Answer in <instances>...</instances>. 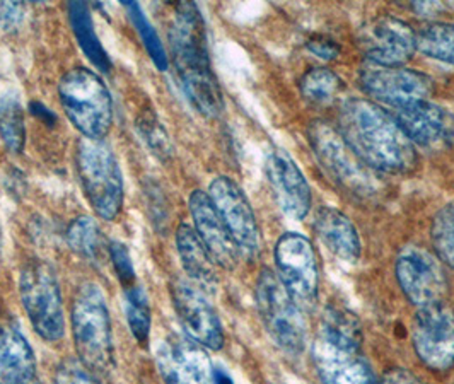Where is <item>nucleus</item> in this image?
Here are the masks:
<instances>
[{
    "mask_svg": "<svg viewBox=\"0 0 454 384\" xmlns=\"http://www.w3.org/2000/svg\"><path fill=\"white\" fill-rule=\"evenodd\" d=\"M308 50L321 60H335L340 55V46L328 36L317 35L308 42Z\"/></svg>",
    "mask_w": 454,
    "mask_h": 384,
    "instance_id": "36",
    "label": "nucleus"
},
{
    "mask_svg": "<svg viewBox=\"0 0 454 384\" xmlns=\"http://www.w3.org/2000/svg\"><path fill=\"white\" fill-rule=\"evenodd\" d=\"M265 169L280 210L293 221H302L311 210V188L294 159L284 151H273Z\"/></svg>",
    "mask_w": 454,
    "mask_h": 384,
    "instance_id": "18",
    "label": "nucleus"
},
{
    "mask_svg": "<svg viewBox=\"0 0 454 384\" xmlns=\"http://www.w3.org/2000/svg\"><path fill=\"white\" fill-rule=\"evenodd\" d=\"M214 384H232V381L227 378L224 372H215V380H214Z\"/></svg>",
    "mask_w": 454,
    "mask_h": 384,
    "instance_id": "38",
    "label": "nucleus"
},
{
    "mask_svg": "<svg viewBox=\"0 0 454 384\" xmlns=\"http://www.w3.org/2000/svg\"><path fill=\"white\" fill-rule=\"evenodd\" d=\"M308 138L323 169L339 183L343 190L357 197H372L378 192V181L343 140L340 132L325 121H313Z\"/></svg>",
    "mask_w": 454,
    "mask_h": 384,
    "instance_id": "9",
    "label": "nucleus"
},
{
    "mask_svg": "<svg viewBox=\"0 0 454 384\" xmlns=\"http://www.w3.org/2000/svg\"><path fill=\"white\" fill-rule=\"evenodd\" d=\"M339 132L356 156L372 171L407 173L417 164L413 142L393 114L374 101L350 99L339 114Z\"/></svg>",
    "mask_w": 454,
    "mask_h": 384,
    "instance_id": "1",
    "label": "nucleus"
},
{
    "mask_svg": "<svg viewBox=\"0 0 454 384\" xmlns=\"http://www.w3.org/2000/svg\"><path fill=\"white\" fill-rule=\"evenodd\" d=\"M315 231L330 253L345 263H356L361 258V236L354 223L333 207H321L315 219Z\"/></svg>",
    "mask_w": 454,
    "mask_h": 384,
    "instance_id": "22",
    "label": "nucleus"
},
{
    "mask_svg": "<svg viewBox=\"0 0 454 384\" xmlns=\"http://www.w3.org/2000/svg\"><path fill=\"white\" fill-rule=\"evenodd\" d=\"M137 130H138V136L142 137V140L145 142L147 149H151V153L156 158H160V161L171 158L173 144L156 114H140L137 118Z\"/></svg>",
    "mask_w": 454,
    "mask_h": 384,
    "instance_id": "32",
    "label": "nucleus"
},
{
    "mask_svg": "<svg viewBox=\"0 0 454 384\" xmlns=\"http://www.w3.org/2000/svg\"><path fill=\"white\" fill-rule=\"evenodd\" d=\"M67 243L77 256L91 263H98L103 256V249H105L103 232L98 226V223L88 216L77 217L68 226Z\"/></svg>",
    "mask_w": 454,
    "mask_h": 384,
    "instance_id": "25",
    "label": "nucleus"
},
{
    "mask_svg": "<svg viewBox=\"0 0 454 384\" xmlns=\"http://www.w3.org/2000/svg\"><path fill=\"white\" fill-rule=\"evenodd\" d=\"M125 291V315L132 335L140 345H145L151 335V306L149 297L140 286H130Z\"/></svg>",
    "mask_w": 454,
    "mask_h": 384,
    "instance_id": "29",
    "label": "nucleus"
},
{
    "mask_svg": "<svg viewBox=\"0 0 454 384\" xmlns=\"http://www.w3.org/2000/svg\"><path fill=\"white\" fill-rule=\"evenodd\" d=\"M0 137L5 147L20 154L26 142V125L24 110L20 98L7 92L0 98Z\"/></svg>",
    "mask_w": 454,
    "mask_h": 384,
    "instance_id": "27",
    "label": "nucleus"
},
{
    "mask_svg": "<svg viewBox=\"0 0 454 384\" xmlns=\"http://www.w3.org/2000/svg\"><path fill=\"white\" fill-rule=\"evenodd\" d=\"M171 301L186 335L197 340L205 349H223L224 332L221 319L200 287L190 280L178 278L171 284Z\"/></svg>",
    "mask_w": 454,
    "mask_h": 384,
    "instance_id": "17",
    "label": "nucleus"
},
{
    "mask_svg": "<svg viewBox=\"0 0 454 384\" xmlns=\"http://www.w3.org/2000/svg\"><path fill=\"white\" fill-rule=\"evenodd\" d=\"M381 384H426L419 376H415L413 372H410L409 369H403V367H395V369H389L385 378H383V383Z\"/></svg>",
    "mask_w": 454,
    "mask_h": 384,
    "instance_id": "37",
    "label": "nucleus"
},
{
    "mask_svg": "<svg viewBox=\"0 0 454 384\" xmlns=\"http://www.w3.org/2000/svg\"><path fill=\"white\" fill-rule=\"evenodd\" d=\"M299 88H301V94L309 103L328 105L339 96V92L343 88V82L333 70L326 67H315L308 70L302 75Z\"/></svg>",
    "mask_w": 454,
    "mask_h": 384,
    "instance_id": "28",
    "label": "nucleus"
},
{
    "mask_svg": "<svg viewBox=\"0 0 454 384\" xmlns=\"http://www.w3.org/2000/svg\"><path fill=\"white\" fill-rule=\"evenodd\" d=\"M361 86L367 96L395 108V112L427 101L432 92L431 79L419 70L372 64L361 70Z\"/></svg>",
    "mask_w": 454,
    "mask_h": 384,
    "instance_id": "13",
    "label": "nucleus"
},
{
    "mask_svg": "<svg viewBox=\"0 0 454 384\" xmlns=\"http://www.w3.org/2000/svg\"><path fill=\"white\" fill-rule=\"evenodd\" d=\"M395 120L407 134L413 145L441 147L451 137V118L441 106L429 99L396 110Z\"/></svg>",
    "mask_w": 454,
    "mask_h": 384,
    "instance_id": "20",
    "label": "nucleus"
},
{
    "mask_svg": "<svg viewBox=\"0 0 454 384\" xmlns=\"http://www.w3.org/2000/svg\"><path fill=\"white\" fill-rule=\"evenodd\" d=\"M26 384H42V383H38V381H36V380H35V381H31V383H26Z\"/></svg>",
    "mask_w": 454,
    "mask_h": 384,
    "instance_id": "39",
    "label": "nucleus"
},
{
    "mask_svg": "<svg viewBox=\"0 0 454 384\" xmlns=\"http://www.w3.org/2000/svg\"><path fill=\"white\" fill-rule=\"evenodd\" d=\"M68 20L72 24L74 35L86 53V57L91 60L101 72H110L112 62L106 53V50L101 45L92 23L91 11L88 4L84 2H70L68 4Z\"/></svg>",
    "mask_w": 454,
    "mask_h": 384,
    "instance_id": "24",
    "label": "nucleus"
},
{
    "mask_svg": "<svg viewBox=\"0 0 454 384\" xmlns=\"http://www.w3.org/2000/svg\"><path fill=\"white\" fill-rule=\"evenodd\" d=\"M20 294L35 332L46 341H59L66 333V315L55 270L43 260H31L21 270Z\"/></svg>",
    "mask_w": 454,
    "mask_h": 384,
    "instance_id": "8",
    "label": "nucleus"
},
{
    "mask_svg": "<svg viewBox=\"0 0 454 384\" xmlns=\"http://www.w3.org/2000/svg\"><path fill=\"white\" fill-rule=\"evenodd\" d=\"M176 247L182 260L183 269L197 287L207 293H212L217 287V271L215 262L208 249L205 248L202 239L195 229L182 224L176 231Z\"/></svg>",
    "mask_w": 454,
    "mask_h": 384,
    "instance_id": "23",
    "label": "nucleus"
},
{
    "mask_svg": "<svg viewBox=\"0 0 454 384\" xmlns=\"http://www.w3.org/2000/svg\"><path fill=\"white\" fill-rule=\"evenodd\" d=\"M26 7L21 2H0V27L4 31H14L24 21Z\"/></svg>",
    "mask_w": 454,
    "mask_h": 384,
    "instance_id": "35",
    "label": "nucleus"
},
{
    "mask_svg": "<svg viewBox=\"0 0 454 384\" xmlns=\"http://www.w3.org/2000/svg\"><path fill=\"white\" fill-rule=\"evenodd\" d=\"M59 98L70 123L88 140L101 142L114 125V101L103 79L90 68L68 70Z\"/></svg>",
    "mask_w": 454,
    "mask_h": 384,
    "instance_id": "5",
    "label": "nucleus"
},
{
    "mask_svg": "<svg viewBox=\"0 0 454 384\" xmlns=\"http://www.w3.org/2000/svg\"><path fill=\"white\" fill-rule=\"evenodd\" d=\"M188 207L193 219V229L212 255L215 265L232 270L238 265L241 253L208 193L195 190L188 199Z\"/></svg>",
    "mask_w": 454,
    "mask_h": 384,
    "instance_id": "19",
    "label": "nucleus"
},
{
    "mask_svg": "<svg viewBox=\"0 0 454 384\" xmlns=\"http://www.w3.org/2000/svg\"><path fill=\"white\" fill-rule=\"evenodd\" d=\"M108 255H110V260L114 263V271H116L118 280L123 286V289L137 284L136 269H134V262H132L129 248L120 241H112L108 247Z\"/></svg>",
    "mask_w": 454,
    "mask_h": 384,
    "instance_id": "33",
    "label": "nucleus"
},
{
    "mask_svg": "<svg viewBox=\"0 0 454 384\" xmlns=\"http://www.w3.org/2000/svg\"><path fill=\"white\" fill-rule=\"evenodd\" d=\"M395 273L400 289L419 310L444 304L448 277L437 255L420 247L402 249L396 258Z\"/></svg>",
    "mask_w": 454,
    "mask_h": 384,
    "instance_id": "11",
    "label": "nucleus"
},
{
    "mask_svg": "<svg viewBox=\"0 0 454 384\" xmlns=\"http://www.w3.org/2000/svg\"><path fill=\"white\" fill-rule=\"evenodd\" d=\"M359 46L369 64L402 67L415 51V33L395 16H378L361 27Z\"/></svg>",
    "mask_w": 454,
    "mask_h": 384,
    "instance_id": "15",
    "label": "nucleus"
},
{
    "mask_svg": "<svg viewBox=\"0 0 454 384\" xmlns=\"http://www.w3.org/2000/svg\"><path fill=\"white\" fill-rule=\"evenodd\" d=\"M156 364L166 384H214L207 349L186 333H169L156 347Z\"/></svg>",
    "mask_w": 454,
    "mask_h": 384,
    "instance_id": "12",
    "label": "nucleus"
},
{
    "mask_svg": "<svg viewBox=\"0 0 454 384\" xmlns=\"http://www.w3.org/2000/svg\"><path fill=\"white\" fill-rule=\"evenodd\" d=\"M77 173L98 217L114 221L123 207V175L108 144L82 138L77 145Z\"/></svg>",
    "mask_w": 454,
    "mask_h": 384,
    "instance_id": "6",
    "label": "nucleus"
},
{
    "mask_svg": "<svg viewBox=\"0 0 454 384\" xmlns=\"http://www.w3.org/2000/svg\"><path fill=\"white\" fill-rule=\"evenodd\" d=\"M415 50L429 59L454 66V24L432 23L415 35Z\"/></svg>",
    "mask_w": 454,
    "mask_h": 384,
    "instance_id": "26",
    "label": "nucleus"
},
{
    "mask_svg": "<svg viewBox=\"0 0 454 384\" xmlns=\"http://www.w3.org/2000/svg\"><path fill=\"white\" fill-rule=\"evenodd\" d=\"M55 384H99L94 372L75 359L64 361L55 374Z\"/></svg>",
    "mask_w": 454,
    "mask_h": 384,
    "instance_id": "34",
    "label": "nucleus"
},
{
    "mask_svg": "<svg viewBox=\"0 0 454 384\" xmlns=\"http://www.w3.org/2000/svg\"><path fill=\"white\" fill-rule=\"evenodd\" d=\"M413 349L432 371H448L454 364V315L444 304L422 308L411 325Z\"/></svg>",
    "mask_w": 454,
    "mask_h": 384,
    "instance_id": "14",
    "label": "nucleus"
},
{
    "mask_svg": "<svg viewBox=\"0 0 454 384\" xmlns=\"http://www.w3.org/2000/svg\"><path fill=\"white\" fill-rule=\"evenodd\" d=\"M123 5L127 7V11L130 14V20H132V23L136 26L137 31H138V35H140V38L144 42V46H145V50H147V53L151 57V60L154 62V66L160 68V70H168V66H169V59L168 57L169 55L166 53V48L162 45L160 35L154 29V26L145 18V14H144V11L140 9L138 4L125 2Z\"/></svg>",
    "mask_w": 454,
    "mask_h": 384,
    "instance_id": "31",
    "label": "nucleus"
},
{
    "mask_svg": "<svg viewBox=\"0 0 454 384\" xmlns=\"http://www.w3.org/2000/svg\"><path fill=\"white\" fill-rule=\"evenodd\" d=\"M208 197L223 217L239 253L254 256L260 251V227L243 190L227 176H217L210 183Z\"/></svg>",
    "mask_w": 454,
    "mask_h": 384,
    "instance_id": "16",
    "label": "nucleus"
},
{
    "mask_svg": "<svg viewBox=\"0 0 454 384\" xmlns=\"http://www.w3.org/2000/svg\"><path fill=\"white\" fill-rule=\"evenodd\" d=\"M70 323L79 361L94 374H108L114 369V332L108 302L98 284L77 287Z\"/></svg>",
    "mask_w": 454,
    "mask_h": 384,
    "instance_id": "4",
    "label": "nucleus"
},
{
    "mask_svg": "<svg viewBox=\"0 0 454 384\" xmlns=\"http://www.w3.org/2000/svg\"><path fill=\"white\" fill-rule=\"evenodd\" d=\"M431 236L437 258L454 270V202L434 216Z\"/></svg>",
    "mask_w": 454,
    "mask_h": 384,
    "instance_id": "30",
    "label": "nucleus"
},
{
    "mask_svg": "<svg viewBox=\"0 0 454 384\" xmlns=\"http://www.w3.org/2000/svg\"><path fill=\"white\" fill-rule=\"evenodd\" d=\"M361 325L350 313L328 308L323 313L313 362L323 384H381L361 354Z\"/></svg>",
    "mask_w": 454,
    "mask_h": 384,
    "instance_id": "3",
    "label": "nucleus"
},
{
    "mask_svg": "<svg viewBox=\"0 0 454 384\" xmlns=\"http://www.w3.org/2000/svg\"><path fill=\"white\" fill-rule=\"evenodd\" d=\"M168 42L175 74L186 99L207 118L219 116L224 112V96L210 66L204 18L195 4H176Z\"/></svg>",
    "mask_w": 454,
    "mask_h": 384,
    "instance_id": "2",
    "label": "nucleus"
},
{
    "mask_svg": "<svg viewBox=\"0 0 454 384\" xmlns=\"http://www.w3.org/2000/svg\"><path fill=\"white\" fill-rule=\"evenodd\" d=\"M254 294L258 313L275 345L287 356H301L308 339L302 310L270 269L260 271Z\"/></svg>",
    "mask_w": 454,
    "mask_h": 384,
    "instance_id": "7",
    "label": "nucleus"
},
{
    "mask_svg": "<svg viewBox=\"0 0 454 384\" xmlns=\"http://www.w3.org/2000/svg\"><path fill=\"white\" fill-rule=\"evenodd\" d=\"M277 277L301 310H313L319 294L317 253L311 241L299 232H286L275 245Z\"/></svg>",
    "mask_w": 454,
    "mask_h": 384,
    "instance_id": "10",
    "label": "nucleus"
},
{
    "mask_svg": "<svg viewBox=\"0 0 454 384\" xmlns=\"http://www.w3.org/2000/svg\"><path fill=\"white\" fill-rule=\"evenodd\" d=\"M36 380V357L21 330L0 319V384H26Z\"/></svg>",
    "mask_w": 454,
    "mask_h": 384,
    "instance_id": "21",
    "label": "nucleus"
}]
</instances>
